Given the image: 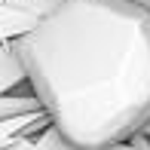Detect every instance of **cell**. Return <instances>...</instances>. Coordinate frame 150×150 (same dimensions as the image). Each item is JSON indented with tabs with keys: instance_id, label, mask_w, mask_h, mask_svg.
<instances>
[{
	"instance_id": "cell-4",
	"label": "cell",
	"mask_w": 150,
	"mask_h": 150,
	"mask_svg": "<svg viewBox=\"0 0 150 150\" xmlns=\"http://www.w3.org/2000/svg\"><path fill=\"white\" fill-rule=\"evenodd\" d=\"M31 141H34V135H16L6 144H0V150H31Z\"/></svg>"
},
{
	"instance_id": "cell-3",
	"label": "cell",
	"mask_w": 150,
	"mask_h": 150,
	"mask_svg": "<svg viewBox=\"0 0 150 150\" xmlns=\"http://www.w3.org/2000/svg\"><path fill=\"white\" fill-rule=\"evenodd\" d=\"M31 150H77V147H74L71 141H67L64 135H61L58 129L49 122V126H46L40 135H34V141H31Z\"/></svg>"
},
{
	"instance_id": "cell-5",
	"label": "cell",
	"mask_w": 150,
	"mask_h": 150,
	"mask_svg": "<svg viewBox=\"0 0 150 150\" xmlns=\"http://www.w3.org/2000/svg\"><path fill=\"white\" fill-rule=\"evenodd\" d=\"M122 147H126V150H150V138H147V135H141V132H135L132 138L122 141Z\"/></svg>"
},
{
	"instance_id": "cell-6",
	"label": "cell",
	"mask_w": 150,
	"mask_h": 150,
	"mask_svg": "<svg viewBox=\"0 0 150 150\" xmlns=\"http://www.w3.org/2000/svg\"><path fill=\"white\" fill-rule=\"evenodd\" d=\"M138 132H141V135H147V138H150V117H147V122H144V126L138 129Z\"/></svg>"
},
{
	"instance_id": "cell-2",
	"label": "cell",
	"mask_w": 150,
	"mask_h": 150,
	"mask_svg": "<svg viewBox=\"0 0 150 150\" xmlns=\"http://www.w3.org/2000/svg\"><path fill=\"white\" fill-rule=\"evenodd\" d=\"M25 86H28V83H25L22 58H18L12 40H3V43H0V95L25 89Z\"/></svg>"
},
{
	"instance_id": "cell-1",
	"label": "cell",
	"mask_w": 150,
	"mask_h": 150,
	"mask_svg": "<svg viewBox=\"0 0 150 150\" xmlns=\"http://www.w3.org/2000/svg\"><path fill=\"white\" fill-rule=\"evenodd\" d=\"M25 83L77 150L122 144L150 117V12L132 0H58L12 40Z\"/></svg>"
},
{
	"instance_id": "cell-7",
	"label": "cell",
	"mask_w": 150,
	"mask_h": 150,
	"mask_svg": "<svg viewBox=\"0 0 150 150\" xmlns=\"http://www.w3.org/2000/svg\"><path fill=\"white\" fill-rule=\"evenodd\" d=\"M98 150H126L122 144H107V147H98Z\"/></svg>"
}]
</instances>
